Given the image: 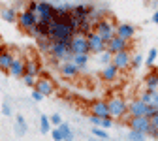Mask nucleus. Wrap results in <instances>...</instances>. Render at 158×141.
I'll use <instances>...</instances> for the list:
<instances>
[{"label": "nucleus", "instance_id": "obj_30", "mask_svg": "<svg viewBox=\"0 0 158 141\" xmlns=\"http://www.w3.org/2000/svg\"><path fill=\"white\" fill-rule=\"evenodd\" d=\"M156 55H158V51L152 47L151 51H149V56L145 58V64H147V68H152V64H154V60H156Z\"/></svg>", "mask_w": 158, "mask_h": 141}, {"label": "nucleus", "instance_id": "obj_24", "mask_svg": "<svg viewBox=\"0 0 158 141\" xmlns=\"http://www.w3.org/2000/svg\"><path fill=\"white\" fill-rule=\"evenodd\" d=\"M72 62L75 64V66H79V70H83L85 66H87V62H89V55H73V60Z\"/></svg>", "mask_w": 158, "mask_h": 141}, {"label": "nucleus", "instance_id": "obj_17", "mask_svg": "<svg viewBox=\"0 0 158 141\" xmlns=\"http://www.w3.org/2000/svg\"><path fill=\"white\" fill-rule=\"evenodd\" d=\"M139 100H141V102H145L147 106L158 107V90H149V89H145V90L139 94Z\"/></svg>", "mask_w": 158, "mask_h": 141}, {"label": "nucleus", "instance_id": "obj_16", "mask_svg": "<svg viewBox=\"0 0 158 141\" xmlns=\"http://www.w3.org/2000/svg\"><path fill=\"white\" fill-rule=\"evenodd\" d=\"M25 62H27V60L15 56L13 62H11V66H10V70H8V73L13 75V77H23L25 75Z\"/></svg>", "mask_w": 158, "mask_h": 141}, {"label": "nucleus", "instance_id": "obj_41", "mask_svg": "<svg viewBox=\"0 0 158 141\" xmlns=\"http://www.w3.org/2000/svg\"><path fill=\"white\" fill-rule=\"evenodd\" d=\"M151 124L158 128V109H156V113H154V115H152V118H151Z\"/></svg>", "mask_w": 158, "mask_h": 141}, {"label": "nucleus", "instance_id": "obj_25", "mask_svg": "<svg viewBox=\"0 0 158 141\" xmlns=\"http://www.w3.org/2000/svg\"><path fill=\"white\" fill-rule=\"evenodd\" d=\"M40 130H42V134L51 132V118L49 117H45V115L40 117Z\"/></svg>", "mask_w": 158, "mask_h": 141}, {"label": "nucleus", "instance_id": "obj_20", "mask_svg": "<svg viewBox=\"0 0 158 141\" xmlns=\"http://www.w3.org/2000/svg\"><path fill=\"white\" fill-rule=\"evenodd\" d=\"M60 73H62V77H66V79H73V77L79 73V66H75L73 62H66V64L60 66Z\"/></svg>", "mask_w": 158, "mask_h": 141}, {"label": "nucleus", "instance_id": "obj_8", "mask_svg": "<svg viewBox=\"0 0 158 141\" xmlns=\"http://www.w3.org/2000/svg\"><path fill=\"white\" fill-rule=\"evenodd\" d=\"M89 109H90V115H96V117H102V118L111 117V115H109L107 100H94V102H90Z\"/></svg>", "mask_w": 158, "mask_h": 141}, {"label": "nucleus", "instance_id": "obj_29", "mask_svg": "<svg viewBox=\"0 0 158 141\" xmlns=\"http://www.w3.org/2000/svg\"><path fill=\"white\" fill-rule=\"evenodd\" d=\"M92 135L94 137H98V139H109V134L107 132H104V128L102 126H92Z\"/></svg>", "mask_w": 158, "mask_h": 141}, {"label": "nucleus", "instance_id": "obj_32", "mask_svg": "<svg viewBox=\"0 0 158 141\" xmlns=\"http://www.w3.org/2000/svg\"><path fill=\"white\" fill-rule=\"evenodd\" d=\"M51 137H53V141H64V134L60 132L58 126H55V130H51Z\"/></svg>", "mask_w": 158, "mask_h": 141}, {"label": "nucleus", "instance_id": "obj_27", "mask_svg": "<svg viewBox=\"0 0 158 141\" xmlns=\"http://www.w3.org/2000/svg\"><path fill=\"white\" fill-rule=\"evenodd\" d=\"M145 137H147L145 132H137V130L128 132V141H145Z\"/></svg>", "mask_w": 158, "mask_h": 141}, {"label": "nucleus", "instance_id": "obj_9", "mask_svg": "<svg viewBox=\"0 0 158 141\" xmlns=\"http://www.w3.org/2000/svg\"><path fill=\"white\" fill-rule=\"evenodd\" d=\"M70 11H72V15L75 19H79V23H81V21L90 19V13L94 11V6H90V4H77V6L70 8Z\"/></svg>", "mask_w": 158, "mask_h": 141}, {"label": "nucleus", "instance_id": "obj_1", "mask_svg": "<svg viewBox=\"0 0 158 141\" xmlns=\"http://www.w3.org/2000/svg\"><path fill=\"white\" fill-rule=\"evenodd\" d=\"M47 36L53 39V44H55V42H70L75 34H73V30H72L64 21H60V19H55V21L49 25Z\"/></svg>", "mask_w": 158, "mask_h": 141}, {"label": "nucleus", "instance_id": "obj_10", "mask_svg": "<svg viewBox=\"0 0 158 141\" xmlns=\"http://www.w3.org/2000/svg\"><path fill=\"white\" fill-rule=\"evenodd\" d=\"M128 126H130V130H137V132L147 134V130L151 128V118L149 117H130Z\"/></svg>", "mask_w": 158, "mask_h": 141}, {"label": "nucleus", "instance_id": "obj_12", "mask_svg": "<svg viewBox=\"0 0 158 141\" xmlns=\"http://www.w3.org/2000/svg\"><path fill=\"white\" fill-rule=\"evenodd\" d=\"M145 109H147V104L141 102L139 98H134L128 102V115L130 117H145Z\"/></svg>", "mask_w": 158, "mask_h": 141}, {"label": "nucleus", "instance_id": "obj_21", "mask_svg": "<svg viewBox=\"0 0 158 141\" xmlns=\"http://www.w3.org/2000/svg\"><path fill=\"white\" fill-rule=\"evenodd\" d=\"M0 15H2V19L6 23H17V19H19V13L13 8H2L0 10Z\"/></svg>", "mask_w": 158, "mask_h": 141}, {"label": "nucleus", "instance_id": "obj_19", "mask_svg": "<svg viewBox=\"0 0 158 141\" xmlns=\"http://www.w3.org/2000/svg\"><path fill=\"white\" fill-rule=\"evenodd\" d=\"M145 89L149 90H158V70H151L145 75Z\"/></svg>", "mask_w": 158, "mask_h": 141}, {"label": "nucleus", "instance_id": "obj_34", "mask_svg": "<svg viewBox=\"0 0 158 141\" xmlns=\"http://www.w3.org/2000/svg\"><path fill=\"white\" fill-rule=\"evenodd\" d=\"M49 118H51V124H53V126H60V124H62V117H60V115H58V113H55V115H51Z\"/></svg>", "mask_w": 158, "mask_h": 141}, {"label": "nucleus", "instance_id": "obj_40", "mask_svg": "<svg viewBox=\"0 0 158 141\" xmlns=\"http://www.w3.org/2000/svg\"><path fill=\"white\" fill-rule=\"evenodd\" d=\"M2 113H4L6 117H10V115H11V107H10V104H8V102H4V104H2Z\"/></svg>", "mask_w": 158, "mask_h": 141}, {"label": "nucleus", "instance_id": "obj_33", "mask_svg": "<svg viewBox=\"0 0 158 141\" xmlns=\"http://www.w3.org/2000/svg\"><path fill=\"white\" fill-rule=\"evenodd\" d=\"M100 60H102V64H104V66H107V64H111V62H113V55H111L109 51H104V53H102V56H100Z\"/></svg>", "mask_w": 158, "mask_h": 141}, {"label": "nucleus", "instance_id": "obj_14", "mask_svg": "<svg viewBox=\"0 0 158 141\" xmlns=\"http://www.w3.org/2000/svg\"><path fill=\"white\" fill-rule=\"evenodd\" d=\"M13 53L10 51V49H6V47H0V70L2 72H8L10 70V66H11V62H13Z\"/></svg>", "mask_w": 158, "mask_h": 141}, {"label": "nucleus", "instance_id": "obj_11", "mask_svg": "<svg viewBox=\"0 0 158 141\" xmlns=\"http://www.w3.org/2000/svg\"><path fill=\"white\" fill-rule=\"evenodd\" d=\"M111 64H115L118 70L130 68V66H132V55H130V51H121V53L113 55V62H111Z\"/></svg>", "mask_w": 158, "mask_h": 141}, {"label": "nucleus", "instance_id": "obj_6", "mask_svg": "<svg viewBox=\"0 0 158 141\" xmlns=\"http://www.w3.org/2000/svg\"><path fill=\"white\" fill-rule=\"evenodd\" d=\"M87 39H89V45H90V53L102 55L107 49V42H104V38L98 34V32H94V30L87 36Z\"/></svg>", "mask_w": 158, "mask_h": 141}, {"label": "nucleus", "instance_id": "obj_13", "mask_svg": "<svg viewBox=\"0 0 158 141\" xmlns=\"http://www.w3.org/2000/svg\"><path fill=\"white\" fill-rule=\"evenodd\" d=\"M34 90L42 92L44 96H51V94L55 92V85H53L51 79H47V77H40L38 83H36V87H34Z\"/></svg>", "mask_w": 158, "mask_h": 141}, {"label": "nucleus", "instance_id": "obj_23", "mask_svg": "<svg viewBox=\"0 0 158 141\" xmlns=\"http://www.w3.org/2000/svg\"><path fill=\"white\" fill-rule=\"evenodd\" d=\"M15 132H17V135H25V132H27V122H25L23 115H17V118H15Z\"/></svg>", "mask_w": 158, "mask_h": 141}, {"label": "nucleus", "instance_id": "obj_2", "mask_svg": "<svg viewBox=\"0 0 158 141\" xmlns=\"http://www.w3.org/2000/svg\"><path fill=\"white\" fill-rule=\"evenodd\" d=\"M94 32L100 34L104 38V42H109V39H113L117 36V25L113 23L111 17H106V19H102V21H98L94 25Z\"/></svg>", "mask_w": 158, "mask_h": 141}, {"label": "nucleus", "instance_id": "obj_43", "mask_svg": "<svg viewBox=\"0 0 158 141\" xmlns=\"http://www.w3.org/2000/svg\"><path fill=\"white\" fill-rule=\"evenodd\" d=\"M89 141H96V139H89Z\"/></svg>", "mask_w": 158, "mask_h": 141}, {"label": "nucleus", "instance_id": "obj_18", "mask_svg": "<svg viewBox=\"0 0 158 141\" xmlns=\"http://www.w3.org/2000/svg\"><path fill=\"white\" fill-rule=\"evenodd\" d=\"M118 72H121V70H118L115 64H107V66H104V72L100 75H102V79L106 83H113L115 79L118 77Z\"/></svg>", "mask_w": 158, "mask_h": 141}, {"label": "nucleus", "instance_id": "obj_15", "mask_svg": "<svg viewBox=\"0 0 158 141\" xmlns=\"http://www.w3.org/2000/svg\"><path fill=\"white\" fill-rule=\"evenodd\" d=\"M117 36H121L124 39H134L135 36V27L130 23H118L117 25Z\"/></svg>", "mask_w": 158, "mask_h": 141}, {"label": "nucleus", "instance_id": "obj_3", "mask_svg": "<svg viewBox=\"0 0 158 141\" xmlns=\"http://www.w3.org/2000/svg\"><path fill=\"white\" fill-rule=\"evenodd\" d=\"M107 106H109V115L111 118H123L128 115V102L123 100L121 96H115L107 100Z\"/></svg>", "mask_w": 158, "mask_h": 141}, {"label": "nucleus", "instance_id": "obj_7", "mask_svg": "<svg viewBox=\"0 0 158 141\" xmlns=\"http://www.w3.org/2000/svg\"><path fill=\"white\" fill-rule=\"evenodd\" d=\"M128 47H130V39H124L121 36H115L113 39L107 42V49L106 51H109L111 55H117L121 51H128Z\"/></svg>", "mask_w": 158, "mask_h": 141}, {"label": "nucleus", "instance_id": "obj_28", "mask_svg": "<svg viewBox=\"0 0 158 141\" xmlns=\"http://www.w3.org/2000/svg\"><path fill=\"white\" fill-rule=\"evenodd\" d=\"M21 79H23V83H25L27 87H32V89H34V87H36V83H38V79H40V77H38V75H30V73H25V75H23Z\"/></svg>", "mask_w": 158, "mask_h": 141}, {"label": "nucleus", "instance_id": "obj_42", "mask_svg": "<svg viewBox=\"0 0 158 141\" xmlns=\"http://www.w3.org/2000/svg\"><path fill=\"white\" fill-rule=\"evenodd\" d=\"M152 23H154V25H158V10L152 13Z\"/></svg>", "mask_w": 158, "mask_h": 141}, {"label": "nucleus", "instance_id": "obj_31", "mask_svg": "<svg viewBox=\"0 0 158 141\" xmlns=\"http://www.w3.org/2000/svg\"><path fill=\"white\" fill-rule=\"evenodd\" d=\"M143 62H145V58H143V55H134L132 56V68H141L143 66Z\"/></svg>", "mask_w": 158, "mask_h": 141}, {"label": "nucleus", "instance_id": "obj_36", "mask_svg": "<svg viewBox=\"0 0 158 141\" xmlns=\"http://www.w3.org/2000/svg\"><path fill=\"white\" fill-rule=\"evenodd\" d=\"M147 135H149V137H152V139H158V128L151 124V128L147 130Z\"/></svg>", "mask_w": 158, "mask_h": 141}, {"label": "nucleus", "instance_id": "obj_38", "mask_svg": "<svg viewBox=\"0 0 158 141\" xmlns=\"http://www.w3.org/2000/svg\"><path fill=\"white\" fill-rule=\"evenodd\" d=\"M44 98H45V96H44L42 92H38V90H32V100H34V102H42Z\"/></svg>", "mask_w": 158, "mask_h": 141}, {"label": "nucleus", "instance_id": "obj_35", "mask_svg": "<svg viewBox=\"0 0 158 141\" xmlns=\"http://www.w3.org/2000/svg\"><path fill=\"white\" fill-rule=\"evenodd\" d=\"M104 130H107V128H111L113 126V118L111 117H107V118H102V124H100Z\"/></svg>", "mask_w": 158, "mask_h": 141}, {"label": "nucleus", "instance_id": "obj_37", "mask_svg": "<svg viewBox=\"0 0 158 141\" xmlns=\"http://www.w3.org/2000/svg\"><path fill=\"white\" fill-rule=\"evenodd\" d=\"M89 120L92 122V126H100V124H102V117H96V115H90Z\"/></svg>", "mask_w": 158, "mask_h": 141}, {"label": "nucleus", "instance_id": "obj_39", "mask_svg": "<svg viewBox=\"0 0 158 141\" xmlns=\"http://www.w3.org/2000/svg\"><path fill=\"white\" fill-rule=\"evenodd\" d=\"M156 109H158V107H152V106H147V109H145V117H149V118H152V115L156 113Z\"/></svg>", "mask_w": 158, "mask_h": 141}, {"label": "nucleus", "instance_id": "obj_4", "mask_svg": "<svg viewBox=\"0 0 158 141\" xmlns=\"http://www.w3.org/2000/svg\"><path fill=\"white\" fill-rule=\"evenodd\" d=\"M38 21H40V17H38L36 13H32V11H28V10H23V11H19L17 25L21 27V30L28 32V30H30L34 25H38Z\"/></svg>", "mask_w": 158, "mask_h": 141}, {"label": "nucleus", "instance_id": "obj_26", "mask_svg": "<svg viewBox=\"0 0 158 141\" xmlns=\"http://www.w3.org/2000/svg\"><path fill=\"white\" fill-rule=\"evenodd\" d=\"M102 19H106V11H104V10L94 8V11L90 13V23H92V25H96L98 21H102Z\"/></svg>", "mask_w": 158, "mask_h": 141}, {"label": "nucleus", "instance_id": "obj_5", "mask_svg": "<svg viewBox=\"0 0 158 141\" xmlns=\"http://www.w3.org/2000/svg\"><path fill=\"white\" fill-rule=\"evenodd\" d=\"M70 49H72L73 55H89L90 53L89 39L85 36H73L72 42H70Z\"/></svg>", "mask_w": 158, "mask_h": 141}, {"label": "nucleus", "instance_id": "obj_22", "mask_svg": "<svg viewBox=\"0 0 158 141\" xmlns=\"http://www.w3.org/2000/svg\"><path fill=\"white\" fill-rule=\"evenodd\" d=\"M25 73L40 77V73H42V66H40L38 60H27V62H25Z\"/></svg>", "mask_w": 158, "mask_h": 141}]
</instances>
